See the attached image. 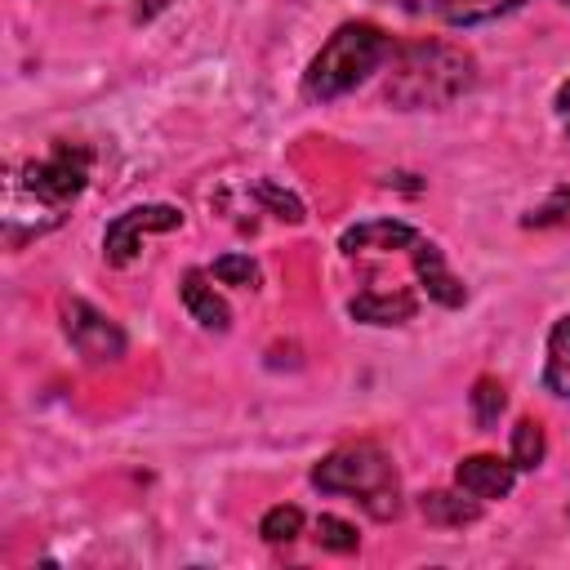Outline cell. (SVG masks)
<instances>
[{
  "label": "cell",
  "instance_id": "cell-5",
  "mask_svg": "<svg viewBox=\"0 0 570 570\" xmlns=\"http://www.w3.org/2000/svg\"><path fill=\"white\" fill-rule=\"evenodd\" d=\"M174 227H183V209H174V205H134V209H125L107 223L102 258L111 267H129L138 258L147 232H174Z\"/></svg>",
  "mask_w": 570,
  "mask_h": 570
},
{
  "label": "cell",
  "instance_id": "cell-2",
  "mask_svg": "<svg viewBox=\"0 0 570 570\" xmlns=\"http://www.w3.org/2000/svg\"><path fill=\"white\" fill-rule=\"evenodd\" d=\"M312 485L325 490V494H352V499H361V508L374 521H392L401 512L396 468H392V459L374 441H356V445H343V450L325 454L312 468Z\"/></svg>",
  "mask_w": 570,
  "mask_h": 570
},
{
  "label": "cell",
  "instance_id": "cell-22",
  "mask_svg": "<svg viewBox=\"0 0 570 570\" xmlns=\"http://www.w3.org/2000/svg\"><path fill=\"white\" fill-rule=\"evenodd\" d=\"M169 0H134V18H156Z\"/></svg>",
  "mask_w": 570,
  "mask_h": 570
},
{
  "label": "cell",
  "instance_id": "cell-15",
  "mask_svg": "<svg viewBox=\"0 0 570 570\" xmlns=\"http://www.w3.org/2000/svg\"><path fill=\"white\" fill-rule=\"evenodd\" d=\"M548 454V441H543V428L534 419H517L512 428V468L517 472H534Z\"/></svg>",
  "mask_w": 570,
  "mask_h": 570
},
{
  "label": "cell",
  "instance_id": "cell-21",
  "mask_svg": "<svg viewBox=\"0 0 570 570\" xmlns=\"http://www.w3.org/2000/svg\"><path fill=\"white\" fill-rule=\"evenodd\" d=\"M209 276H218L223 285H240V289H249V285L258 281V267H254L249 254H223V258H214Z\"/></svg>",
  "mask_w": 570,
  "mask_h": 570
},
{
  "label": "cell",
  "instance_id": "cell-12",
  "mask_svg": "<svg viewBox=\"0 0 570 570\" xmlns=\"http://www.w3.org/2000/svg\"><path fill=\"white\" fill-rule=\"evenodd\" d=\"M419 512H423L428 525H450V530L459 525V530H463V525H472V521L481 517V499H476V494L463 499V490H459V494H454V490H428V494L419 499Z\"/></svg>",
  "mask_w": 570,
  "mask_h": 570
},
{
  "label": "cell",
  "instance_id": "cell-23",
  "mask_svg": "<svg viewBox=\"0 0 570 570\" xmlns=\"http://www.w3.org/2000/svg\"><path fill=\"white\" fill-rule=\"evenodd\" d=\"M557 111H561V116H570V80L557 89Z\"/></svg>",
  "mask_w": 570,
  "mask_h": 570
},
{
  "label": "cell",
  "instance_id": "cell-20",
  "mask_svg": "<svg viewBox=\"0 0 570 570\" xmlns=\"http://www.w3.org/2000/svg\"><path fill=\"white\" fill-rule=\"evenodd\" d=\"M254 196H258L276 218H285V223H303V200H298L294 191H285V187H276V183L263 178V183L254 187Z\"/></svg>",
  "mask_w": 570,
  "mask_h": 570
},
{
  "label": "cell",
  "instance_id": "cell-19",
  "mask_svg": "<svg viewBox=\"0 0 570 570\" xmlns=\"http://www.w3.org/2000/svg\"><path fill=\"white\" fill-rule=\"evenodd\" d=\"M525 227H570V187H557L543 205L525 214Z\"/></svg>",
  "mask_w": 570,
  "mask_h": 570
},
{
  "label": "cell",
  "instance_id": "cell-18",
  "mask_svg": "<svg viewBox=\"0 0 570 570\" xmlns=\"http://www.w3.org/2000/svg\"><path fill=\"white\" fill-rule=\"evenodd\" d=\"M316 543L330 548V552H343V557H347V552H356L361 539H356V525H352V521L321 512V517H316Z\"/></svg>",
  "mask_w": 570,
  "mask_h": 570
},
{
  "label": "cell",
  "instance_id": "cell-11",
  "mask_svg": "<svg viewBox=\"0 0 570 570\" xmlns=\"http://www.w3.org/2000/svg\"><path fill=\"white\" fill-rule=\"evenodd\" d=\"M347 312L356 321H365V325H401V321L414 316V298L401 294V289H392V294L387 289H365V294H356L347 303Z\"/></svg>",
  "mask_w": 570,
  "mask_h": 570
},
{
  "label": "cell",
  "instance_id": "cell-17",
  "mask_svg": "<svg viewBox=\"0 0 570 570\" xmlns=\"http://www.w3.org/2000/svg\"><path fill=\"white\" fill-rule=\"evenodd\" d=\"M503 405H508V392H503V383L499 379H476L472 383V414H476V423L481 428H494L499 423V414H503Z\"/></svg>",
  "mask_w": 570,
  "mask_h": 570
},
{
  "label": "cell",
  "instance_id": "cell-6",
  "mask_svg": "<svg viewBox=\"0 0 570 570\" xmlns=\"http://www.w3.org/2000/svg\"><path fill=\"white\" fill-rule=\"evenodd\" d=\"M62 330L71 338V347L89 361V365H111L125 356V334L111 316H102L98 307H89L85 298H62Z\"/></svg>",
  "mask_w": 570,
  "mask_h": 570
},
{
  "label": "cell",
  "instance_id": "cell-9",
  "mask_svg": "<svg viewBox=\"0 0 570 570\" xmlns=\"http://www.w3.org/2000/svg\"><path fill=\"white\" fill-rule=\"evenodd\" d=\"M419 240V232L401 218H365L356 227L343 232V254H374V249H410Z\"/></svg>",
  "mask_w": 570,
  "mask_h": 570
},
{
  "label": "cell",
  "instance_id": "cell-7",
  "mask_svg": "<svg viewBox=\"0 0 570 570\" xmlns=\"http://www.w3.org/2000/svg\"><path fill=\"white\" fill-rule=\"evenodd\" d=\"M410 254H414V272H419L423 289H428V298H432V303H441V307H463L468 289H463V281L445 267L441 245H432V240H423V236H419V240L410 245Z\"/></svg>",
  "mask_w": 570,
  "mask_h": 570
},
{
  "label": "cell",
  "instance_id": "cell-13",
  "mask_svg": "<svg viewBox=\"0 0 570 570\" xmlns=\"http://www.w3.org/2000/svg\"><path fill=\"white\" fill-rule=\"evenodd\" d=\"M543 383L557 396H570V316H561L548 334V365H543Z\"/></svg>",
  "mask_w": 570,
  "mask_h": 570
},
{
  "label": "cell",
  "instance_id": "cell-14",
  "mask_svg": "<svg viewBox=\"0 0 570 570\" xmlns=\"http://www.w3.org/2000/svg\"><path fill=\"white\" fill-rule=\"evenodd\" d=\"M521 0H441V18L450 27H476V22H490L499 13H512Z\"/></svg>",
  "mask_w": 570,
  "mask_h": 570
},
{
  "label": "cell",
  "instance_id": "cell-1",
  "mask_svg": "<svg viewBox=\"0 0 570 570\" xmlns=\"http://www.w3.org/2000/svg\"><path fill=\"white\" fill-rule=\"evenodd\" d=\"M476 85V58L450 40H414L392 53L387 71V102L401 111L450 107Z\"/></svg>",
  "mask_w": 570,
  "mask_h": 570
},
{
  "label": "cell",
  "instance_id": "cell-8",
  "mask_svg": "<svg viewBox=\"0 0 570 570\" xmlns=\"http://www.w3.org/2000/svg\"><path fill=\"white\" fill-rule=\"evenodd\" d=\"M454 481L463 494H476V499H503L517 481V468L512 459H499V454H468L459 468H454Z\"/></svg>",
  "mask_w": 570,
  "mask_h": 570
},
{
  "label": "cell",
  "instance_id": "cell-3",
  "mask_svg": "<svg viewBox=\"0 0 570 570\" xmlns=\"http://www.w3.org/2000/svg\"><path fill=\"white\" fill-rule=\"evenodd\" d=\"M392 53V40L383 36V27L374 22H343L321 53L312 58L307 76H303V94L316 102L343 98L347 89H356L370 71H379V62Z\"/></svg>",
  "mask_w": 570,
  "mask_h": 570
},
{
  "label": "cell",
  "instance_id": "cell-4",
  "mask_svg": "<svg viewBox=\"0 0 570 570\" xmlns=\"http://www.w3.org/2000/svg\"><path fill=\"white\" fill-rule=\"evenodd\" d=\"M22 183L45 205H53L62 214L85 191V183H89V147H80V142H53V151L45 160L22 165Z\"/></svg>",
  "mask_w": 570,
  "mask_h": 570
},
{
  "label": "cell",
  "instance_id": "cell-10",
  "mask_svg": "<svg viewBox=\"0 0 570 570\" xmlns=\"http://www.w3.org/2000/svg\"><path fill=\"white\" fill-rule=\"evenodd\" d=\"M178 294H183V307L205 325V330H227L232 325V312H227V303L214 294V285H209V276L200 272V267H191V272H183V285H178Z\"/></svg>",
  "mask_w": 570,
  "mask_h": 570
},
{
  "label": "cell",
  "instance_id": "cell-16",
  "mask_svg": "<svg viewBox=\"0 0 570 570\" xmlns=\"http://www.w3.org/2000/svg\"><path fill=\"white\" fill-rule=\"evenodd\" d=\"M258 534H263L267 543H294V539L303 534V512H298L294 503H276V508L263 512Z\"/></svg>",
  "mask_w": 570,
  "mask_h": 570
}]
</instances>
